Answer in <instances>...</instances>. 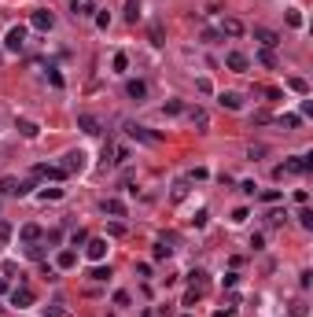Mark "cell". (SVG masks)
Masks as SVG:
<instances>
[{
	"instance_id": "cell-1",
	"label": "cell",
	"mask_w": 313,
	"mask_h": 317,
	"mask_svg": "<svg viewBox=\"0 0 313 317\" xmlns=\"http://www.w3.org/2000/svg\"><path fill=\"white\" fill-rule=\"evenodd\" d=\"M30 181H19V177H0V196H15V199H22L30 196Z\"/></svg>"
},
{
	"instance_id": "cell-2",
	"label": "cell",
	"mask_w": 313,
	"mask_h": 317,
	"mask_svg": "<svg viewBox=\"0 0 313 317\" xmlns=\"http://www.w3.org/2000/svg\"><path fill=\"white\" fill-rule=\"evenodd\" d=\"M309 166H313V158H309V155H291L288 163H284V166H276L273 173H276V177H284V173H306Z\"/></svg>"
},
{
	"instance_id": "cell-3",
	"label": "cell",
	"mask_w": 313,
	"mask_h": 317,
	"mask_svg": "<svg viewBox=\"0 0 313 317\" xmlns=\"http://www.w3.org/2000/svg\"><path fill=\"white\" fill-rule=\"evenodd\" d=\"M85 166H89V155H85L81 148H74V151L63 155V170H67V173H81Z\"/></svg>"
},
{
	"instance_id": "cell-4",
	"label": "cell",
	"mask_w": 313,
	"mask_h": 317,
	"mask_svg": "<svg viewBox=\"0 0 313 317\" xmlns=\"http://www.w3.org/2000/svg\"><path fill=\"white\" fill-rule=\"evenodd\" d=\"M125 133H129L133 140H144V144H159V140H162L159 133H148L144 125H136V122H125Z\"/></svg>"
},
{
	"instance_id": "cell-5",
	"label": "cell",
	"mask_w": 313,
	"mask_h": 317,
	"mask_svg": "<svg viewBox=\"0 0 313 317\" xmlns=\"http://www.w3.org/2000/svg\"><path fill=\"white\" fill-rule=\"evenodd\" d=\"M11 306H19V310L34 306V288H30V284H19V288L11 292Z\"/></svg>"
},
{
	"instance_id": "cell-6",
	"label": "cell",
	"mask_w": 313,
	"mask_h": 317,
	"mask_svg": "<svg viewBox=\"0 0 313 317\" xmlns=\"http://www.w3.org/2000/svg\"><path fill=\"white\" fill-rule=\"evenodd\" d=\"M30 26L41 30V34H48V30L55 26V15L52 11H34V15H30Z\"/></svg>"
},
{
	"instance_id": "cell-7",
	"label": "cell",
	"mask_w": 313,
	"mask_h": 317,
	"mask_svg": "<svg viewBox=\"0 0 313 317\" xmlns=\"http://www.w3.org/2000/svg\"><path fill=\"white\" fill-rule=\"evenodd\" d=\"M34 177L37 181H63L67 170H63V166H34Z\"/></svg>"
},
{
	"instance_id": "cell-8",
	"label": "cell",
	"mask_w": 313,
	"mask_h": 317,
	"mask_svg": "<svg viewBox=\"0 0 313 317\" xmlns=\"http://www.w3.org/2000/svg\"><path fill=\"white\" fill-rule=\"evenodd\" d=\"M225 67L236 70V74H247V70H250V59H247L243 52H229V56H225Z\"/></svg>"
},
{
	"instance_id": "cell-9",
	"label": "cell",
	"mask_w": 313,
	"mask_h": 317,
	"mask_svg": "<svg viewBox=\"0 0 313 317\" xmlns=\"http://www.w3.org/2000/svg\"><path fill=\"white\" fill-rule=\"evenodd\" d=\"M85 255H89L92 262H103V258H107V240H100V236H96V240H89V244H85Z\"/></svg>"
},
{
	"instance_id": "cell-10",
	"label": "cell",
	"mask_w": 313,
	"mask_h": 317,
	"mask_svg": "<svg viewBox=\"0 0 313 317\" xmlns=\"http://www.w3.org/2000/svg\"><path fill=\"white\" fill-rule=\"evenodd\" d=\"M22 44H26V26H11L8 30V48L11 52H22Z\"/></svg>"
},
{
	"instance_id": "cell-11",
	"label": "cell",
	"mask_w": 313,
	"mask_h": 317,
	"mask_svg": "<svg viewBox=\"0 0 313 317\" xmlns=\"http://www.w3.org/2000/svg\"><path fill=\"white\" fill-rule=\"evenodd\" d=\"M254 41H262V48H276V44H280V37L273 34L269 26H254Z\"/></svg>"
},
{
	"instance_id": "cell-12",
	"label": "cell",
	"mask_w": 313,
	"mask_h": 317,
	"mask_svg": "<svg viewBox=\"0 0 313 317\" xmlns=\"http://www.w3.org/2000/svg\"><path fill=\"white\" fill-rule=\"evenodd\" d=\"M188 292H195V295L207 292V273H203V269H192V273H188Z\"/></svg>"
},
{
	"instance_id": "cell-13",
	"label": "cell",
	"mask_w": 313,
	"mask_h": 317,
	"mask_svg": "<svg viewBox=\"0 0 313 317\" xmlns=\"http://www.w3.org/2000/svg\"><path fill=\"white\" fill-rule=\"evenodd\" d=\"M125 96H129V100H136V103H140V100H144V96H148V85H144V82H140V77H133V82H125Z\"/></svg>"
},
{
	"instance_id": "cell-14",
	"label": "cell",
	"mask_w": 313,
	"mask_h": 317,
	"mask_svg": "<svg viewBox=\"0 0 313 317\" xmlns=\"http://www.w3.org/2000/svg\"><path fill=\"white\" fill-rule=\"evenodd\" d=\"M217 103H221L225 111H240L243 107V96H240V92H217Z\"/></svg>"
},
{
	"instance_id": "cell-15",
	"label": "cell",
	"mask_w": 313,
	"mask_h": 317,
	"mask_svg": "<svg viewBox=\"0 0 313 317\" xmlns=\"http://www.w3.org/2000/svg\"><path fill=\"white\" fill-rule=\"evenodd\" d=\"M103 214H111V218H125V203L115 199V196H107L103 199Z\"/></svg>"
},
{
	"instance_id": "cell-16",
	"label": "cell",
	"mask_w": 313,
	"mask_h": 317,
	"mask_svg": "<svg viewBox=\"0 0 313 317\" xmlns=\"http://www.w3.org/2000/svg\"><path fill=\"white\" fill-rule=\"evenodd\" d=\"M77 125H81V133H89V137L100 133V118H92V115H77Z\"/></svg>"
},
{
	"instance_id": "cell-17",
	"label": "cell",
	"mask_w": 313,
	"mask_h": 317,
	"mask_svg": "<svg viewBox=\"0 0 313 317\" xmlns=\"http://www.w3.org/2000/svg\"><path fill=\"white\" fill-rule=\"evenodd\" d=\"M70 15H74V19H85V15H92V0H74V4H70Z\"/></svg>"
},
{
	"instance_id": "cell-18",
	"label": "cell",
	"mask_w": 313,
	"mask_h": 317,
	"mask_svg": "<svg viewBox=\"0 0 313 317\" xmlns=\"http://www.w3.org/2000/svg\"><path fill=\"white\" fill-rule=\"evenodd\" d=\"M19 236H22V244H37V240H41V225H34V221H30V225H22Z\"/></svg>"
},
{
	"instance_id": "cell-19",
	"label": "cell",
	"mask_w": 313,
	"mask_h": 317,
	"mask_svg": "<svg viewBox=\"0 0 313 317\" xmlns=\"http://www.w3.org/2000/svg\"><path fill=\"white\" fill-rule=\"evenodd\" d=\"M221 34H225V37H240V34H243V22H240V19H225V22H221Z\"/></svg>"
},
{
	"instance_id": "cell-20",
	"label": "cell",
	"mask_w": 313,
	"mask_h": 317,
	"mask_svg": "<svg viewBox=\"0 0 313 317\" xmlns=\"http://www.w3.org/2000/svg\"><path fill=\"white\" fill-rule=\"evenodd\" d=\"M55 266H59V269H74V266H77V255H74V251H59Z\"/></svg>"
},
{
	"instance_id": "cell-21",
	"label": "cell",
	"mask_w": 313,
	"mask_h": 317,
	"mask_svg": "<svg viewBox=\"0 0 313 317\" xmlns=\"http://www.w3.org/2000/svg\"><path fill=\"white\" fill-rule=\"evenodd\" d=\"M188 118H192V122L199 125V129H207V122H210V118H207V111H203V107H192V111H188Z\"/></svg>"
},
{
	"instance_id": "cell-22",
	"label": "cell",
	"mask_w": 313,
	"mask_h": 317,
	"mask_svg": "<svg viewBox=\"0 0 313 317\" xmlns=\"http://www.w3.org/2000/svg\"><path fill=\"white\" fill-rule=\"evenodd\" d=\"M19 129H22V137H30V140L41 133V129H37V122H30V118H19Z\"/></svg>"
},
{
	"instance_id": "cell-23",
	"label": "cell",
	"mask_w": 313,
	"mask_h": 317,
	"mask_svg": "<svg viewBox=\"0 0 313 317\" xmlns=\"http://www.w3.org/2000/svg\"><path fill=\"white\" fill-rule=\"evenodd\" d=\"M111 67H115V74H125V70H129V56H125V52H118V56L111 59Z\"/></svg>"
},
{
	"instance_id": "cell-24",
	"label": "cell",
	"mask_w": 313,
	"mask_h": 317,
	"mask_svg": "<svg viewBox=\"0 0 313 317\" xmlns=\"http://www.w3.org/2000/svg\"><path fill=\"white\" fill-rule=\"evenodd\" d=\"M26 258H37V262H41V258H44V244H41V240H37V244H26Z\"/></svg>"
},
{
	"instance_id": "cell-25",
	"label": "cell",
	"mask_w": 313,
	"mask_h": 317,
	"mask_svg": "<svg viewBox=\"0 0 313 317\" xmlns=\"http://www.w3.org/2000/svg\"><path fill=\"white\" fill-rule=\"evenodd\" d=\"M125 19H129V22L140 19V4H136V0H125Z\"/></svg>"
},
{
	"instance_id": "cell-26",
	"label": "cell",
	"mask_w": 313,
	"mask_h": 317,
	"mask_svg": "<svg viewBox=\"0 0 313 317\" xmlns=\"http://www.w3.org/2000/svg\"><path fill=\"white\" fill-rule=\"evenodd\" d=\"M288 89H295V92H302V96L309 92V85H306V77H288Z\"/></svg>"
},
{
	"instance_id": "cell-27",
	"label": "cell",
	"mask_w": 313,
	"mask_h": 317,
	"mask_svg": "<svg viewBox=\"0 0 313 317\" xmlns=\"http://www.w3.org/2000/svg\"><path fill=\"white\" fill-rule=\"evenodd\" d=\"M151 44H166V34H162L159 22H151Z\"/></svg>"
},
{
	"instance_id": "cell-28",
	"label": "cell",
	"mask_w": 313,
	"mask_h": 317,
	"mask_svg": "<svg viewBox=\"0 0 313 317\" xmlns=\"http://www.w3.org/2000/svg\"><path fill=\"white\" fill-rule=\"evenodd\" d=\"M41 199L48 203V199H63V188H41Z\"/></svg>"
},
{
	"instance_id": "cell-29",
	"label": "cell",
	"mask_w": 313,
	"mask_h": 317,
	"mask_svg": "<svg viewBox=\"0 0 313 317\" xmlns=\"http://www.w3.org/2000/svg\"><path fill=\"white\" fill-rule=\"evenodd\" d=\"M299 221H302V229H313V210L302 207V210H299Z\"/></svg>"
},
{
	"instance_id": "cell-30",
	"label": "cell",
	"mask_w": 313,
	"mask_h": 317,
	"mask_svg": "<svg viewBox=\"0 0 313 317\" xmlns=\"http://www.w3.org/2000/svg\"><path fill=\"white\" fill-rule=\"evenodd\" d=\"M258 59L265 63V67H276V56H273V48H262V52H258Z\"/></svg>"
},
{
	"instance_id": "cell-31",
	"label": "cell",
	"mask_w": 313,
	"mask_h": 317,
	"mask_svg": "<svg viewBox=\"0 0 313 317\" xmlns=\"http://www.w3.org/2000/svg\"><path fill=\"white\" fill-rule=\"evenodd\" d=\"M107 277H111V266H96L92 269V280H107Z\"/></svg>"
},
{
	"instance_id": "cell-32",
	"label": "cell",
	"mask_w": 313,
	"mask_h": 317,
	"mask_svg": "<svg viewBox=\"0 0 313 317\" xmlns=\"http://www.w3.org/2000/svg\"><path fill=\"white\" fill-rule=\"evenodd\" d=\"M299 122H302L299 115H284V118H280V125H288V129H299Z\"/></svg>"
},
{
	"instance_id": "cell-33",
	"label": "cell",
	"mask_w": 313,
	"mask_h": 317,
	"mask_svg": "<svg viewBox=\"0 0 313 317\" xmlns=\"http://www.w3.org/2000/svg\"><path fill=\"white\" fill-rule=\"evenodd\" d=\"M169 251H174V247H166V240H159V244H155V258H169Z\"/></svg>"
},
{
	"instance_id": "cell-34",
	"label": "cell",
	"mask_w": 313,
	"mask_h": 317,
	"mask_svg": "<svg viewBox=\"0 0 313 317\" xmlns=\"http://www.w3.org/2000/svg\"><path fill=\"white\" fill-rule=\"evenodd\" d=\"M181 111H184L181 100H166V115H181Z\"/></svg>"
},
{
	"instance_id": "cell-35",
	"label": "cell",
	"mask_w": 313,
	"mask_h": 317,
	"mask_svg": "<svg viewBox=\"0 0 313 317\" xmlns=\"http://www.w3.org/2000/svg\"><path fill=\"white\" fill-rule=\"evenodd\" d=\"M288 26H295V30H299V26H302V15H299V11H295V8L288 11Z\"/></svg>"
},
{
	"instance_id": "cell-36",
	"label": "cell",
	"mask_w": 313,
	"mask_h": 317,
	"mask_svg": "<svg viewBox=\"0 0 313 317\" xmlns=\"http://www.w3.org/2000/svg\"><path fill=\"white\" fill-rule=\"evenodd\" d=\"M115 303H118V306H129L133 299H129V292H115Z\"/></svg>"
},
{
	"instance_id": "cell-37",
	"label": "cell",
	"mask_w": 313,
	"mask_h": 317,
	"mask_svg": "<svg viewBox=\"0 0 313 317\" xmlns=\"http://www.w3.org/2000/svg\"><path fill=\"white\" fill-rule=\"evenodd\" d=\"M207 218H210V214H207V210H199V214H195V218H192V225H195V229H203V225H207Z\"/></svg>"
},
{
	"instance_id": "cell-38",
	"label": "cell",
	"mask_w": 313,
	"mask_h": 317,
	"mask_svg": "<svg viewBox=\"0 0 313 317\" xmlns=\"http://www.w3.org/2000/svg\"><path fill=\"white\" fill-rule=\"evenodd\" d=\"M96 26H100V30H107V26H111V15L100 11V15H96Z\"/></svg>"
},
{
	"instance_id": "cell-39",
	"label": "cell",
	"mask_w": 313,
	"mask_h": 317,
	"mask_svg": "<svg viewBox=\"0 0 313 317\" xmlns=\"http://www.w3.org/2000/svg\"><path fill=\"white\" fill-rule=\"evenodd\" d=\"M0 240H11V225H8L4 218H0Z\"/></svg>"
},
{
	"instance_id": "cell-40",
	"label": "cell",
	"mask_w": 313,
	"mask_h": 317,
	"mask_svg": "<svg viewBox=\"0 0 313 317\" xmlns=\"http://www.w3.org/2000/svg\"><path fill=\"white\" fill-rule=\"evenodd\" d=\"M262 199H265V203H276V199H280V192H276V188H269V192H262Z\"/></svg>"
},
{
	"instance_id": "cell-41",
	"label": "cell",
	"mask_w": 313,
	"mask_h": 317,
	"mask_svg": "<svg viewBox=\"0 0 313 317\" xmlns=\"http://www.w3.org/2000/svg\"><path fill=\"white\" fill-rule=\"evenodd\" d=\"M48 82H52V85L59 89V85H63V74H59V70H48Z\"/></svg>"
},
{
	"instance_id": "cell-42",
	"label": "cell",
	"mask_w": 313,
	"mask_h": 317,
	"mask_svg": "<svg viewBox=\"0 0 313 317\" xmlns=\"http://www.w3.org/2000/svg\"><path fill=\"white\" fill-rule=\"evenodd\" d=\"M48 317H67V310L63 306H48Z\"/></svg>"
},
{
	"instance_id": "cell-43",
	"label": "cell",
	"mask_w": 313,
	"mask_h": 317,
	"mask_svg": "<svg viewBox=\"0 0 313 317\" xmlns=\"http://www.w3.org/2000/svg\"><path fill=\"white\" fill-rule=\"evenodd\" d=\"M291 313H295V317H306V306H302V303H295V310H291Z\"/></svg>"
},
{
	"instance_id": "cell-44",
	"label": "cell",
	"mask_w": 313,
	"mask_h": 317,
	"mask_svg": "<svg viewBox=\"0 0 313 317\" xmlns=\"http://www.w3.org/2000/svg\"><path fill=\"white\" fill-rule=\"evenodd\" d=\"M4 292H8V280H4V277H0V295H4Z\"/></svg>"
},
{
	"instance_id": "cell-45",
	"label": "cell",
	"mask_w": 313,
	"mask_h": 317,
	"mask_svg": "<svg viewBox=\"0 0 313 317\" xmlns=\"http://www.w3.org/2000/svg\"><path fill=\"white\" fill-rule=\"evenodd\" d=\"M184 317H188V313H184Z\"/></svg>"
}]
</instances>
